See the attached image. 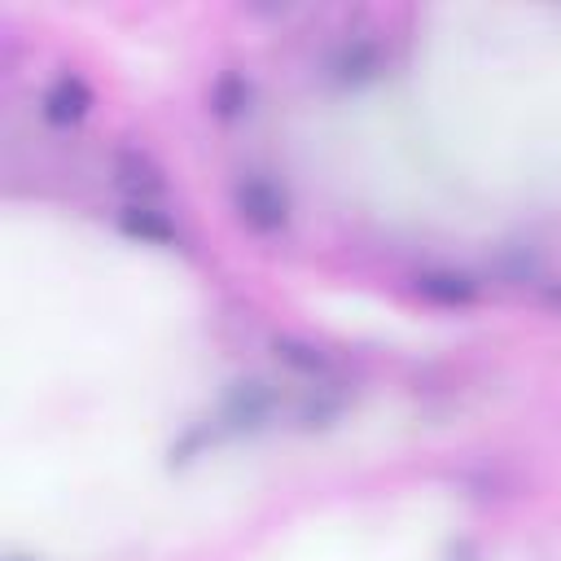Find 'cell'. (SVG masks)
Here are the masks:
<instances>
[{
  "instance_id": "6da1fadb",
  "label": "cell",
  "mask_w": 561,
  "mask_h": 561,
  "mask_svg": "<svg viewBox=\"0 0 561 561\" xmlns=\"http://www.w3.org/2000/svg\"><path fill=\"white\" fill-rule=\"evenodd\" d=\"M228 202H232L237 219L259 237H272L289 224V193L267 171H241L228 188Z\"/></svg>"
},
{
  "instance_id": "7a4b0ae2",
  "label": "cell",
  "mask_w": 561,
  "mask_h": 561,
  "mask_svg": "<svg viewBox=\"0 0 561 561\" xmlns=\"http://www.w3.org/2000/svg\"><path fill=\"white\" fill-rule=\"evenodd\" d=\"M88 105H92V92H88L83 79H75V75L53 79V83L44 88V101H39L44 118H53V123H79V118L88 114Z\"/></svg>"
},
{
  "instance_id": "3957f363",
  "label": "cell",
  "mask_w": 561,
  "mask_h": 561,
  "mask_svg": "<svg viewBox=\"0 0 561 561\" xmlns=\"http://www.w3.org/2000/svg\"><path fill=\"white\" fill-rule=\"evenodd\" d=\"M329 75L337 83H359V79H373L377 75V44H342L333 57H329Z\"/></svg>"
},
{
  "instance_id": "277c9868",
  "label": "cell",
  "mask_w": 561,
  "mask_h": 561,
  "mask_svg": "<svg viewBox=\"0 0 561 561\" xmlns=\"http://www.w3.org/2000/svg\"><path fill=\"white\" fill-rule=\"evenodd\" d=\"M416 289L430 298V302H447V307H465V302H473V280L469 276H460V272H425V276H416Z\"/></svg>"
},
{
  "instance_id": "5b68a950",
  "label": "cell",
  "mask_w": 561,
  "mask_h": 561,
  "mask_svg": "<svg viewBox=\"0 0 561 561\" xmlns=\"http://www.w3.org/2000/svg\"><path fill=\"white\" fill-rule=\"evenodd\" d=\"M123 224L136 232V237H149V241H171L175 237V224L162 215V210H153V206H127L123 210Z\"/></svg>"
}]
</instances>
